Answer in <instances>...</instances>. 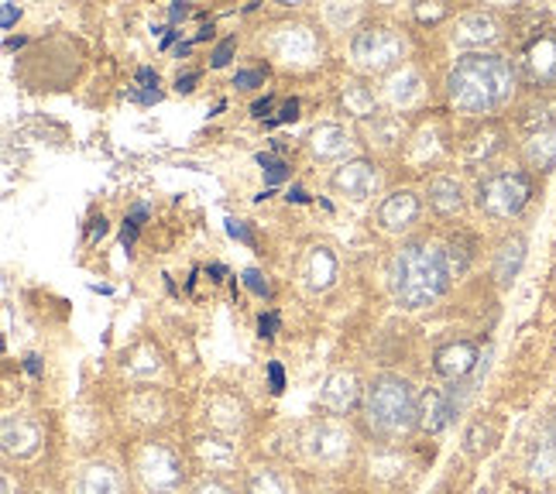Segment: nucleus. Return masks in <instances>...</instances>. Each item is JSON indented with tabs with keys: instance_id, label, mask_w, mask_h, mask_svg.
I'll return each instance as SVG.
<instances>
[{
	"instance_id": "1",
	"label": "nucleus",
	"mask_w": 556,
	"mask_h": 494,
	"mask_svg": "<svg viewBox=\"0 0 556 494\" xmlns=\"http://www.w3.org/2000/svg\"><path fill=\"white\" fill-rule=\"evenodd\" d=\"M516 90V73L495 52H470L446 76V97L460 114H491Z\"/></svg>"
},
{
	"instance_id": "2",
	"label": "nucleus",
	"mask_w": 556,
	"mask_h": 494,
	"mask_svg": "<svg viewBox=\"0 0 556 494\" xmlns=\"http://www.w3.org/2000/svg\"><path fill=\"white\" fill-rule=\"evenodd\" d=\"M451 275L454 271L451 262H446V251L426 241L402 244L392 257V292L405 309H422L437 303L451 286Z\"/></svg>"
},
{
	"instance_id": "3",
	"label": "nucleus",
	"mask_w": 556,
	"mask_h": 494,
	"mask_svg": "<svg viewBox=\"0 0 556 494\" xmlns=\"http://www.w3.org/2000/svg\"><path fill=\"white\" fill-rule=\"evenodd\" d=\"M365 426L381 440L405 436L419 426V398L413 384L399 375H381L365 392Z\"/></svg>"
},
{
	"instance_id": "4",
	"label": "nucleus",
	"mask_w": 556,
	"mask_h": 494,
	"mask_svg": "<svg viewBox=\"0 0 556 494\" xmlns=\"http://www.w3.org/2000/svg\"><path fill=\"white\" fill-rule=\"evenodd\" d=\"M532 200V179L529 172H498L481 182L478 189V206L495 220H511L529 206Z\"/></svg>"
},
{
	"instance_id": "5",
	"label": "nucleus",
	"mask_w": 556,
	"mask_h": 494,
	"mask_svg": "<svg viewBox=\"0 0 556 494\" xmlns=\"http://www.w3.org/2000/svg\"><path fill=\"white\" fill-rule=\"evenodd\" d=\"M354 62L361 69L368 73H384L392 69L395 62L405 55V41L395 28H384V25H371L365 31H357L354 38Z\"/></svg>"
},
{
	"instance_id": "6",
	"label": "nucleus",
	"mask_w": 556,
	"mask_h": 494,
	"mask_svg": "<svg viewBox=\"0 0 556 494\" xmlns=\"http://www.w3.org/2000/svg\"><path fill=\"white\" fill-rule=\"evenodd\" d=\"M135 470L144 491L152 494H173L182 484V460L176 457V449L162 443H148L135 460Z\"/></svg>"
},
{
	"instance_id": "7",
	"label": "nucleus",
	"mask_w": 556,
	"mask_h": 494,
	"mask_svg": "<svg viewBox=\"0 0 556 494\" xmlns=\"http://www.w3.org/2000/svg\"><path fill=\"white\" fill-rule=\"evenodd\" d=\"M519 66L532 86H553L556 83V35H536L532 41H526Z\"/></svg>"
},
{
	"instance_id": "8",
	"label": "nucleus",
	"mask_w": 556,
	"mask_h": 494,
	"mask_svg": "<svg viewBox=\"0 0 556 494\" xmlns=\"http://www.w3.org/2000/svg\"><path fill=\"white\" fill-rule=\"evenodd\" d=\"M422 213V203L416 192L409 189H399L392 197H384L381 206H378V227L389 230V233H399V230H409Z\"/></svg>"
},
{
	"instance_id": "9",
	"label": "nucleus",
	"mask_w": 556,
	"mask_h": 494,
	"mask_svg": "<svg viewBox=\"0 0 556 494\" xmlns=\"http://www.w3.org/2000/svg\"><path fill=\"white\" fill-rule=\"evenodd\" d=\"M333 189L344 192V197H351V200H368L378 189V168L365 159H354L348 165H340L333 172Z\"/></svg>"
},
{
	"instance_id": "10",
	"label": "nucleus",
	"mask_w": 556,
	"mask_h": 494,
	"mask_svg": "<svg viewBox=\"0 0 556 494\" xmlns=\"http://www.w3.org/2000/svg\"><path fill=\"white\" fill-rule=\"evenodd\" d=\"M271 49L278 59H286L289 66L292 62H299V66H306V62H313L316 55V35L303 25H286V28H278L275 38H271Z\"/></svg>"
},
{
	"instance_id": "11",
	"label": "nucleus",
	"mask_w": 556,
	"mask_h": 494,
	"mask_svg": "<svg viewBox=\"0 0 556 494\" xmlns=\"http://www.w3.org/2000/svg\"><path fill=\"white\" fill-rule=\"evenodd\" d=\"M433 368L440 378H451V381H460L467 378L470 371L478 368V347L470 340H454V343H443L433 357Z\"/></svg>"
},
{
	"instance_id": "12",
	"label": "nucleus",
	"mask_w": 556,
	"mask_h": 494,
	"mask_svg": "<svg viewBox=\"0 0 556 494\" xmlns=\"http://www.w3.org/2000/svg\"><path fill=\"white\" fill-rule=\"evenodd\" d=\"M309 152H313L319 162L348 159V155L354 152V138H351L340 124H319L316 131L309 135Z\"/></svg>"
},
{
	"instance_id": "13",
	"label": "nucleus",
	"mask_w": 556,
	"mask_h": 494,
	"mask_svg": "<svg viewBox=\"0 0 556 494\" xmlns=\"http://www.w3.org/2000/svg\"><path fill=\"white\" fill-rule=\"evenodd\" d=\"M502 38V25L495 21V14H464L457 21V31H454V41L457 46H495Z\"/></svg>"
},
{
	"instance_id": "14",
	"label": "nucleus",
	"mask_w": 556,
	"mask_h": 494,
	"mask_svg": "<svg viewBox=\"0 0 556 494\" xmlns=\"http://www.w3.org/2000/svg\"><path fill=\"white\" fill-rule=\"evenodd\" d=\"M457 384L454 389H446V392H430V395H422L419 402V426L422 429H430V433H437V429H443L446 422H451V416L457 413Z\"/></svg>"
},
{
	"instance_id": "15",
	"label": "nucleus",
	"mask_w": 556,
	"mask_h": 494,
	"mask_svg": "<svg viewBox=\"0 0 556 494\" xmlns=\"http://www.w3.org/2000/svg\"><path fill=\"white\" fill-rule=\"evenodd\" d=\"M41 443V429L31 419H4V454L31 457Z\"/></svg>"
},
{
	"instance_id": "16",
	"label": "nucleus",
	"mask_w": 556,
	"mask_h": 494,
	"mask_svg": "<svg viewBox=\"0 0 556 494\" xmlns=\"http://www.w3.org/2000/svg\"><path fill=\"white\" fill-rule=\"evenodd\" d=\"M357 378L351 371H340V375H330L327 384H324V392H319V405L330 413H348L351 405L357 402Z\"/></svg>"
},
{
	"instance_id": "17",
	"label": "nucleus",
	"mask_w": 556,
	"mask_h": 494,
	"mask_svg": "<svg viewBox=\"0 0 556 494\" xmlns=\"http://www.w3.org/2000/svg\"><path fill=\"white\" fill-rule=\"evenodd\" d=\"M76 494H121L117 470L106 464H90L76 481Z\"/></svg>"
},
{
	"instance_id": "18",
	"label": "nucleus",
	"mask_w": 556,
	"mask_h": 494,
	"mask_svg": "<svg viewBox=\"0 0 556 494\" xmlns=\"http://www.w3.org/2000/svg\"><path fill=\"white\" fill-rule=\"evenodd\" d=\"M430 206L440 213V217H454V213H460L464 206V189L457 179L451 176H440L430 182Z\"/></svg>"
},
{
	"instance_id": "19",
	"label": "nucleus",
	"mask_w": 556,
	"mask_h": 494,
	"mask_svg": "<svg viewBox=\"0 0 556 494\" xmlns=\"http://www.w3.org/2000/svg\"><path fill=\"white\" fill-rule=\"evenodd\" d=\"M333 275H337L333 254H330L327 248H309L306 262H303V278H306V286H309V289H327V286L333 282Z\"/></svg>"
},
{
	"instance_id": "20",
	"label": "nucleus",
	"mask_w": 556,
	"mask_h": 494,
	"mask_svg": "<svg viewBox=\"0 0 556 494\" xmlns=\"http://www.w3.org/2000/svg\"><path fill=\"white\" fill-rule=\"evenodd\" d=\"M526 162L540 172H549L556 165V131L553 127H540V131L526 141Z\"/></svg>"
},
{
	"instance_id": "21",
	"label": "nucleus",
	"mask_w": 556,
	"mask_h": 494,
	"mask_svg": "<svg viewBox=\"0 0 556 494\" xmlns=\"http://www.w3.org/2000/svg\"><path fill=\"white\" fill-rule=\"evenodd\" d=\"M522 262H526V241H522V238H508V241L502 244L498 257H495V275H498V282H511V278L519 275Z\"/></svg>"
},
{
	"instance_id": "22",
	"label": "nucleus",
	"mask_w": 556,
	"mask_h": 494,
	"mask_svg": "<svg viewBox=\"0 0 556 494\" xmlns=\"http://www.w3.org/2000/svg\"><path fill=\"white\" fill-rule=\"evenodd\" d=\"M532 474L536 478H556V440L553 443H543L536 449V457H532Z\"/></svg>"
},
{
	"instance_id": "23",
	"label": "nucleus",
	"mask_w": 556,
	"mask_h": 494,
	"mask_svg": "<svg viewBox=\"0 0 556 494\" xmlns=\"http://www.w3.org/2000/svg\"><path fill=\"white\" fill-rule=\"evenodd\" d=\"M248 494H289V491L278 474H271V470H258V474H251V481H248Z\"/></svg>"
},
{
	"instance_id": "24",
	"label": "nucleus",
	"mask_w": 556,
	"mask_h": 494,
	"mask_svg": "<svg viewBox=\"0 0 556 494\" xmlns=\"http://www.w3.org/2000/svg\"><path fill=\"white\" fill-rule=\"evenodd\" d=\"M144 217H148V206H135V213H131V217L124 220V233H121L124 248H131V244L138 241V230H141Z\"/></svg>"
},
{
	"instance_id": "25",
	"label": "nucleus",
	"mask_w": 556,
	"mask_h": 494,
	"mask_svg": "<svg viewBox=\"0 0 556 494\" xmlns=\"http://www.w3.org/2000/svg\"><path fill=\"white\" fill-rule=\"evenodd\" d=\"M265 79H268V69H241L233 76V86H238V90H254V86H265Z\"/></svg>"
},
{
	"instance_id": "26",
	"label": "nucleus",
	"mask_w": 556,
	"mask_h": 494,
	"mask_svg": "<svg viewBox=\"0 0 556 494\" xmlns=\"http://www.w3.org/2000/svg\"><path fill=\"white\" fill-rule=\"evenodd\" d=\"M268 172H265V179H268V186H275V182H282L286 176H289V165L286 162H278V159H271V155H262L258 159Z\"/></svg>"
},
{
	"instance_id": "27",
	"label": "nucleus",
	"mask_w": 556,
	"mask_h": 494,
	"mask_svg": "<svg viewBox=\"0 0 556 494\" xmlns=\"http://www.w3.org/2000/svg\"><path fill=\"white\" fill-rule=\"evenodd\" d=\"M244 286H248L254 295H268V292H271V286L265 282V275H262V271H254V268L244 271Z\"/></svg>"
},
{
	"instance_id": "28",
	"label": "nucleus",
	"mask_w": 556,
	"mask_h": 494,
	"mask_svg": "<svg viewBox=\"0 0 556 494\" xmlns=\"http://www.w3.org/2000/svg\"><path fill=\"white\" fill-rule=\"evenodd\" d=\"M233 46H238V38H224L220 46H217V52H213V66L224 69L227 62H230V55H233Z\"/></svg>"
},
{
	"instance_id": "29",
	"label": "nucleus",
	"mask_w": 556,
	"mask_h": 494,
	"mask_svg": "<svg viewBox=\"0 0 556 494\" xmlns=\"http://www.w3.org/2000/svg\"><path fill=\"white\" fill-rule=\"evenodd\" d=\"M299 117V100H286L282 106H278V114L268 121V124H289V121H295Z\"/></svg>"
},
{
	"instance_id": "30",
	"label": "nucleus",
	"mask_w": 556,
	"mask_h": 494,
	"mask_svg": "<svg viewBox=\"0 0 556 494\" xmlns=\"http://www.w3.org/2000/svg\"><path fill=\"white\" fill-rule=\"evenodd\" d=\"M268 384H271V392H275V395L286 389V371H282V364H278V360L268 364Z\"/></svg>"
},
{
	"instance_id": "31",
	"label": "nucleus",
	"mask_w": 556,
	"mask_h": 494,
	"mask_svg": "<svg viewBox=\"0 0 556 494\" xmlns=\"http://www.w3.org/2000/svg\"><path fill=\"white\" fill-rule=\"evenodd\" d=\"M227 230H230V238H238V241H244V244L254 248V233H251L241 220H227Z\"/></svg>"
},
{
	"instance_id": "32",
	"label": "nucleus",
	"mask_w": 556,
	"mask_h": 494,
	"mask_svg": "<svg viewBox=\"0 0 556 494\" xmlns=\"http://www.w3.org/2000/svg\"><path fill=\"white\" fill-rule=\"evenodd\" d=\"M271 111H275V97H265V100H258V103L251 106V114L258 117V121H265V117H268ZM268 121H271V117H268Z\"/></svg>"
},
{
	"instance_id": "33",
	"label": "nucleus",
	"mask_w": 556,
	"mask_h": 494,
	"mask_svg": "<svg viewBox=\"0 0 556 494\" xmlns=\"http://www.w3.org/2000/svg\"><path fill=\"white\" fill-rule=\"evenodd\" d=\"M258 330H262V337H275V330H278V313H265L258 319Z\"/></svg>"
},
{
	"instance_id": "34",
	"label": "nucleus",
	"mask_w": 556,
	"mask_h": 494,
	"mask_svg": "<svg viewBox=\"0 0 556 494\" xmlns=\"http://www.w3.org/2000/svg\"><path fill=\"white\" fill-rule=\"evenodd\" d=\"M17 14H21V11H17L14 4H4V14H0V28H4V31H8V28H14Z\"/></svg>"
},
{
	"instance_id": "35",
	"label": "nucleus",
	"mask_w": 556,
	"mask_h": 494,
	"mask_svg": "<svg viewBox=\"0 0 556 494\" xmlns=\"http://www.w3.org/2000/svg\"><path fill=\"white\" fill-rule=\"evenodd\" d=\"M131 100H141V103H159L162 93L159 90H131Z\"/></svg>"
},
{
	"instance_id": "36",
	"label": "nucleus",
	"mask_w": 556,
	"mask_h": 494,
	"mask_svg": "<svg viewBox=\"0 0 556 494\" xmlns=\"http://www.w3.org/2000/svg\"><path fill=\"white\" fill-rule=\"evenodd\" d=\"M138 83L144 86V90H155V86H159V76H155L152 69H138Z\"/></svg>"
},
{
	"instance_id": "37",
	"label": "nucleus",
	"mask_w": 556,
	"mask_h": 494,
	"mask_svg": "<svg viewBox=\"0 0 556 494\" xmlns=\"http://www.w3.org/2000/svg\"><path fill=\"white\" fill-rule=\"evenodd\" d=\"M197 79H200V73H186V76H179V83H176V90L179 93H189L192 86H197Z\"/></svg>"
},
{
	"instance_id": "38",
	"label": "nucleus",
	"mask_w": 556,
	"mask_h": 494,
	"mask_svg": "<svg viewBox=\"0 0 556 494\" xmlns=\"http://www.w3.org/2000/svg\"><path fill=\"white\" fill-rule=\"evenodd\" d=\"M197 494H230V491H227L224 484H217V481H210V484H203Z\"/></svg>"
},
{
	"instance_id": "39",
	"label": "nucleus",
	"mask_w": 556,
	"mask_h": 494,
	"mask_svg": "<svg viewBox=\"0 0 556 494\" xmlns=\"http://www.w3.org/2000/svg\"><path fill=\"white\" fill-rule=\"evenodd\" d=\"M103 233H106V220H103V217H97V220H93V230H90V238L97 241V238H103Z\"/></svg>"
},
{
	"instance_id": "40",
	"label": "nucleus",
	"mask_w": 556,
	"mask_h": 494,
	"mask_svg": "<svg viewBox=\"0 0 556 494\" xmlns=\"http://www.w3.org/2000/svg\"><path fill=\"white\" fill-rule=\"evenodd\" d=\"M289 200H295V203H306V192H303V189H292V192H289Z\"/></svg>"
},
{
	"instance_id": "41",
	"label": "nucleus",
	"mask_w": 556,
	"mask_h": 494,
	"mask_svg": "<svg viewBox=\"0 0 556 494\" xmlns=\"http://www.w3.org/2000/svg\"><path fill=\"white\" fill-rule=\"evenodd\" d=\"M186 14H189V8H186V4H176V8H173V21L186 17Z\"/></svg>"
}]
</instances>
